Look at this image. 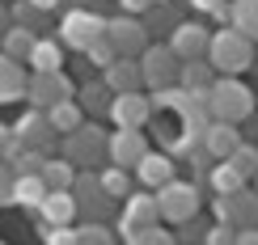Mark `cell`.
I'll return each instance as SVG.
<instances>
[{"label": "cell", "instance_id": "7bdbcfd3", "mask_svg": "<svg viewBox=\"0 0 258 245\" xmlns=\"http://www.w3.org/2000/svg\"><path fill=\"white\" fill-rule=\"evenodd\" d=\"M9 140H13V127H5V123H0V156H5V148H9Z\"/></svg>", "mask_w": 258, "mask_h": 245}, {"label": "cell", "instance_id": "7dc6e473", "mask_svg": "<svg viewBox=\"0 0 258 245\" xmlns=\"http://www.w3.org/2000/svg\"><path fill=\"white\" fill-rule=\"evenodd\" d=\"M254 186H258V174H254Z\"/></svg>", "mask_w": 258, "mask_h": 245}, {"label": "cell", "instance_id": "277c9868", "mask_svg": "<svg viewBox=\"0 0 258 245\" xmlns=\"http://www.w3.org/2000/svg\"><path fill=\"white\" fill-rule=\"evenodd\" d=\"M157 207H161V220H169V224H190L199 216V186L174 178L157 190Z\"/></svg>", "mask_w": 258, "mask_h": 245}, {"label": "cell", "instance_id": "74e56055", "mask_svg": "<svg viewBox=\"0 0 258 245\" xmlns=\"http://www.w3.org/2000/svg\"><path fill=\"white\" fill-rule=\"evenodd\" d=\"M13 182H17V169L0 156V203H13Z\"/></svg>", "mask_w": 258, "mask_h": 245}, {"label": "cell", "instance_id": "bcb514c9", "mask_svg": "<svg viewBox=\"0 0 258 245\" xmlns=\"http://www.w3.org/2000/svg\"><path fill=\"white\" fill-rule=\"evenodd\" d=\"M161 5H174V0H161Z\"/></svg>", "mask_w": 258, "mask_h": 245}, {"label": "cell", "instance_id": "9a60e30c", "mask_svg": "<svg viewBox=\"0 0 258 245\" xmlns=\"http://www.w3.org/2000/svg\"><path fill=\"white\" fill-rule=\"evenodd\" d=\"M72 195H77V207H81L89 220H102V216H106V207L114 203V199L106 195L102 178H93V174H77V182H72Z\"/></svg>", "mask_w": 258, "mask_h": 245}, {"label": "cell", "instance_id": "2e32d148", "mask_svg": "<svg viewBox=\"0 0 258 245\" xmlns=\"http://www.w3.org/2000/svg\"><path fill=\"white\" fill-rule=\"evenodd\" d=\"M26 85H30V63H21V59L0 51V106L26 102Z\"/></svg>", "mask_w": 258, "mask_h": 245}, {"label": "cell", "instance_id": "cb8c5ba5", "mask_svg": "<svg viewBox=\"0 0 258 245\" xmlns=\"http://www.w3.org/2000/svg\"><path fill=\"white\" fill-rule=\"evenodd\" d=\"M34 42H38L34 30H30V26H17V21H13V26L5 30V38H0V51L26 63V59H30V51H34Z\"/></svg>", "mask_w": 258, "mask_h": 245}, {"label": "cell", "instance_id": "30bf717a", "mask_svg": "<svg viewBox=\"0 0 258 245\" xmlns=\"http://www.w3.org/2000/svg\"><path fill=\"white\" fill-rule=\"evenodd\" d=\"M148 224H161V207H157V190H136V195L123 199V220H119V237L136 228H148Z\"/></svg>", "mask_w": 258, "mask_h": 245}, {"label": "cell", "instance_id": "7c38bea8", "mask_svg": "<svg viewBox=\"0 0 258 245\" xmlns=\"http://www.w3.org/2000/svg\"><path fill=\"white\" fill-rule=\"evenodd\" d=\"M106 38H110V47L119 51V55H136L148 47V30L136 21V13H123V17H110V26H106Z\"/></svg>", "mask_w": 258, "mask_h": 245}, {"label": "cell", "instance_id": "8d00e7d4", "mask_svg": "<svg viewBox=\"0 0 258 245\" xmlns=\"http://www.w3.org/2000/svg\"><path fill=\"white\" fill-rule=\"evenodd\" d=\"M85 59H89V63H98V68H106L110 59H119V51L110 47V38H102V42H93V47L85 51Z\"/></svg>", "mask_w": 258, "mask_h": 245}, {"label": "cell", "instance_id": "52a82bcc", "mask_svg": "<svg viewBox=\"0 0 258 245\" xmlns=\"http://www.w3.org/2000/svg\"><path fill=\"white\" fill-rule=\"evenodd\" d=\"M212 211H216V220H224V224L233 228H254L258 224V186H241L233 190V195H216V203H212Z\"/></svg>", "mask_w": 258, "mask_h": 245}, {"label": "cell", "instance_id": "e0dca14e", "mask_svg": "<svg viewBox=\"0 0 258 245\" xmlns=\"http://www.w3.org/2000/svg\"><path fill=\"white\" fill-rule=\"evenodd\" d=\"M102 80L110 85V93H127V89H144V72H140L136 55H119L102 68Z\"/></svg>", "mask_w": 258, "mask_h": 245}, {"label": "cell", "instance_id": "f6af8a7d", "mask_svg": "<svg viewBox=\"0 0 258 245\" xmlns=\"http://www.w3.org/2000/svg\"><path fill=\"white\" fill-rule=\"evenodd\" d=\"M34 5L42 9V13H51V9H59V0H34Z\"/></svg>", "mask_w": 258, "mask_h": 245}, {"label": "cell", "instance_id": "f35d334b", "mask_svg": "<svg viewBox=\"0 0 258 245\" xmlns=\"http://www.w3.org/2000/svg\"><path fill=\"white\" fill-rule=\"evenodd\" d=\"M47 245H77V228L72 224H47Z\"/></svg>", "mask_w": 258, "mask_h": 245}, {"label": "cell", "instance_id": "5b68a950", "mask_svg": "<svg viewBox=\"0 0 258 245\" xmlns=\"http://www.w3.org/2000/svg\"><path fill=\"white\" fill-rule=\"evenodd\" d=\"M63 156H68L77 169L102 165V156H106V131H102V127H93V123H81L77 131L63 135Z\"/></svg>", "mask_w": 258, "mask_h": 245}, {"label": "cell", "instance_id": "4fadbf2b", "mask_svg": "<svg viewBox=\"0 0 258 245\" xmlns=\"http://www.w3.org/2000/svg\"><path fill=\"white\" fill-rule=\"evenodd\" d=\"M114 119V127H144L148 114H153V98L140 89H127V93H114L110 98V110H106Z\"/></svg>", "mask_w": 258, "mask_h": 245}, {"label": "cell", "instance_id": "44dd1931", "mask_svg": "<svg viewBox=\"0 0 258 245\" xmlns=\"http://www.w3.org/2000/svg\"><path fill=\"white\" fill-rule=\"evenodd\" d=\"M26 63H30V72H55V68H63V38L59 42L55 38H38Z\"/></svg>", "mask_w": 258, "mask_h": 245}, {"label": "cell", "instance_id": "f1b7e54d", "mask_svg": "<svg viewBox=\"0 0 258 245\" xmlns=\"http://www.w3.org/2000/svg\"><path fill=\"white\" fill-rule=\"evenodd\" d=\"M110 98H114V93H110V85H106V80H93V85H85V89H81V106L89 114L110 110Z\"/></svg>", "mask_w": 258, "mask_h": 245}, {"label": "cell", "instance_id": "4316f807", "mask_svg": "<svg viewBox=\"0 0 258 245\" xmlns=\"http://www.w3.org/2000/svg\"><path fill=\"white\" fill-rule=\"evenodd\" d=\"M51 127H55V135H68V131H77V127L85 123V106L81 102H55V106H51Z\"/></svg>", "mask_w": 258, "mask_h": 245}, {"label": "cell", "instance_id": "b9f144b4", "mask_svg": "<svg viewBox=\"0 0 258 245\" xmlns=\"http://www.w3.org/2000/svg\"><path fill=\"white\" fill-rule=\"evenodd\" d=\"M237 245H258V224L254 228H237Z\"/></svg>", "mask_w": 258, "mask_h": 245}, {"label": "cell", "instance_id": "e575fe53", "mask_svg": "<svg viewBox=\"0 0 258 245\" xmlns=\"http://www.w3.org/2000/svg\"><path fill=\"white\" fill-rule=\"evenodd\" d=\"M9 13H13V21H17V26H30V30H34L38 21H42V9L34 5V0H17V5L9 9Z\"/></svg>", "mask_w": 258, "mask_h": 245}, {"label": "cell", "instance_id": "8fae6325", "mask_svg": "<svg viewBox=\"0 0 258 245\" xmlns=\"http://www.w3.org/2000/svg\"><path fill=\"white\" fill-rule=\"evenodd\" d=\"M51 135H55L51 114L38 110V106H30V110L17 119V127H13V140H17L21 148H38V152H47V148H51Z\"/></svg>", "mask_w": 258, "mask_h": 245}, {"label": "cell", "instance_id": "6da1fadb", "mask_svg": "<svg viewBox=\"0 0 258 245\" xmlns=\"http://www.w3.org/2000/svg\"><path fill=\"white\" fill-rule=\"evenodd\" d=\"M208 63L220 72V76H237V72H245L254 63V38L241 34L237 26L216 30L212 42H208Z\"/></svg>", "mask_w": 258, "mask_h": 245}, {"label": "cell", "instance_id": "d590c367", "mask_svg": "<svg viewBox=\"0 0 258 245\" xmlns=\"http://www.w3.org/2000/svg\"><path fill=\"white\" fill-rule=\"evenodd\" d=\"M203 245H237V228L224 224V220H216V224L203 232Z\"/></svg>", "mask_w": 258, "mask_h": 245}, {"label": "cell", "instance_id": "d4e9b609", "mask_svg": "<svg viewBox=\"0 0 258 245\" xmlns=\"http://www.w3.org/2000/svg\"><path fill=\"white\" fill-rule=\"evenodd\" d=\"M42 182H47V190H72L77 165H72L68 156H47V161H42Z\"/></svg>", "mask_w": 258, "mask_h": 245}, {"label": "cell", "instance_id": "484cf974", "mask_svg": "<svg viewBox=\"0 0 258 245\" xmlns=\"http://www.w3.org/2000/svg\"><path fill=\"white\" fill-rule=\"evenodd\" d=\"M208 186L216 190V195H233V190H241L245 186V178H241V169L229 161V156H224V161H216L208 169Z\"/></svg>", "mask_w": 258, "mask_h": 245}, {"label": "cell", "instance_id": "c3c4849f", "mask_svg": "<svg viewBox=\"0 0 258 245\" xmlns=\"http://www.w3.org/2000/svg\"><path fill=\"white\" fill-rule=\"evenodd\" d=\"M0 207H5V203H0Z\"/></svg>", "mask_w": 258, "mask_h": 245}, {"label": "cell", "instance_id": "4dcf8cb0", "mask_svg": "<svg viewBox=\"0 0 258 245\" xmlns=\"http://www.w3.org/2000/svg\"><path fill=\"white\" fill-rule=\"evenodd\" d=\"M102 186H106V195L110 199H127L132 195V178H127V169L123 165H114V169H102Z\"/></svg>", "mask_w": 258, "mask_h": 245}, {"label": "cell", "instance_id": "836d02e7", "mask_svg": "<svg viewBox=\"0 0 258 245\" xmlns=\"http://www.w3.org/2000/svg\"><path fill=\"white\" fill-rule=\"evenodd\" d=\"M42 161H47V152H38V148H21L13 156V169L17 174H42Z\"/></svg>", "mask_w": 258, "mask_h": 245}, {"label": "cell", "instance_id": "ab89813d", "mask_svg": "<svg viewBox=\"0 0 258 245\" xmlns=\"http://www.w3.org/2000/svg\"><path fill=\"white\" fill-rule=\"evenodd\" d=\"M190 5H195L199 13H216V17H229V5H224V0H190Z\"/></svg>", "mask_w": 258, "mask_h": 245}, {"label": "cell", "instance_id": "ee69618b", "mask_svg": "<svg viewBox=\"0 0 258 245\" xmlns=\"http://www.w3.org/2000/svg\"><path fill=\"white\" fill-rule=\"evenodd\" d=\"M9 26H13V13H9L5 5H0V38H5V30H9Z\"/></svg>", "mask_w": 258, "mask_h": 245}, {"label": "cell", "instance_id": "7a4b0ae2", "mask_svg": "<svg viewBox=\"0 0 258 245\" xmlns=\"http://www.w3.org/2000/svg\"><path fill=\"white\" fill-rule=\"evenodd\" d=\"M208 110H212V119H220V123H241V119L254 114V93L245 89L237 76H216L212 89H208Z\"/></svg>", "mask_w": 258, "mask_h": 245}, {"label": "cell", "instance_id": "d6986e66", "mask_svg": "<svg viewBox=\"0 0 258 245\" xmlns=\"http://www.w3.org/2000/svg\"><path fill=\"white\" fill-rule=\"evenodd\" d=\"M136 178H140V186H144V190H161L165 182H174V161L148 148V152H144V161L136 165Z\"/></svg>", "mask_w": 258, "mask_h": 245}, {"label": "cell", "instance_id": "3957f363", "mask_svg": "<svg viewBox=\"0 0 258 245\" xmlns=\"http://www.w3.org/2000/svg\"><path fill=\"white\" fill-rule=\"evenodd\" d=\"M106 26H110V21L89 13V9H72V13H63V21H59V38H63V47H72V51L85 55L93 42L106 38Z\"/></svg>", "mask_w": 258, "mask_h": 245}, {"label": "cell", "instance_id": "ffe728a7", "mask_svg": "<svg viewBox=\"0 0 258 245\" xmlns=\"http://www.w3.org/2000/svg\"><path fill=\"white\" fill-rule=\"evenodd\" d=\"M237 144H241L237 123H220V119H212V127L203 131V148H208V152L216 156V161H224V156H229Z\"/></svg>", "mask_w": 258, "mask_h": 245}, {"label": "cell", "instance_id": "8992f818", "mask_svg": "<svg viewBox=\"0 0 258 245\" xmlns=\"http://www.w3.org/2000/svg\"><path fill=\"white\" fill-rule=\"evenodd\" d=\"M178 68L182 59L174 55V47H157V42H148L144 51H140V72H144V89H165V85H178Z\"/></svg>", "mask_w": 258, "mask_h": 245}, {"label": "cell", "instance_id": "7402d4cb", "mask_svg": "<svg viewBox=\"0 0 258 245\" xmlns=\"http://www.w3.org/2000/svg\"><path fill=\"white\" fill-rule=\"evenodd\" d=\"M42 199H47V182H42V174H17V182H13V203L38 211Z\"/></svg>", "mask_w": 258, "mask_h": 245}, {"label": "cell", "instance_id": "603a6c76", "mask_svg": "<svg viewBox=\"0 0 258 245\" xmlns=\"http://www.w3.org/2000/svg\"><path fill=\"white\" fill-rule=\"evenodd\" d=\"M216 76H220V72L208 63V55H203V59H182V68H178V85H182V89H212Z\"/></svg>", "mask_w": 258, "mask_h": 245}, {"label": "cell", "instance_id": "5bb4252c", "mask_svg": "<svg viewBox=\"0 0 258 245\" xmlns=\"http://www.w3.org/2000/svg\"><path fill=\"white\" fill-rule=\"evenodd\" d=\"M208 42H212V30H203L199 21H178L174 34H169V47H174L178 59H203Z\"/></svg>", "mask_w": 258, "mask_h": 245}, {"label": "cell", "instance_id": "1f68e13d", "mask_svg": "<svg viewBox=\"0 0 258 245\" xmlns=\"http://www.w3.org/2000/svg\"><path fill=\"white\" fill-rule=\"evenodd\" d=\"M229 161L237 165V169H241V178L250 182V178L258 174V148H254V144H237V148L229 152Z\"/></svg>", "mask_w": 258, "mask_h": 245}, {"label": "cell", "instance_id": "ac0fdd59", "mask_svg": "<svg viewBox=\"0 0 258 245\" xmlns=\"http://www.w3.org/2000/svg\"><path fill=\"white\" fill-rule=\"evenodd\" d=\"M77 195L72 190H47V199L38 203V216H42V224H72L77 220Z\"/></svg>", "mask_w": 258, "mask_h": 245}, {"label": "cell", "instance_id": "9c48e42d", "mask_svg": "<svg viewBox=\"0 0 258 245\" xmlns=\"http://www.w3.org/2000/svg\"><path fill=\"white\" fill-rule=\"evenodd\" d=\"M148 152V135L144 127H114V135H106V156L123 169H136Z\"/></svg>", "mask_w": 258, "mask_h": 245}, {"label": "cell", "instance_id": "ba28073f", "mask_svg": "<svg viewBox=\"0 0 258 245\" xmlns=\"http://www.w3.org/2000/svg\"><path fill=\"white\" fill-rule=\"evenodd\" d=\"M72 80L63 76V68L55 72H30V85H26V102L38 106V110H51L55 102H68L72 98Z\"/></svg>", "mask_w": 258, "mask_h": 245}, {"label": "cell", "instance_id": "60d3db41", "mask_svg": "<svg viewBox=\"0 0 258 245\" xmlns=\"http://www.w3.org/2000/svg\"><path fill=\"white\" fill-rule=\"evenodd\" d=\"M123 5V13H148L153 5H161V0H119Z\"/></svg>", "mask_w": 258, "mask_h": 245}, {"label": "cell", "instance_id": "d6a6232c", "mask_svg": "<svg viewBox=\"0 0 258 245\" xmlns=\"http://www.w3.org/2000/svg\"><path fill=\"white\" fill-rule=\"evenodd\" d=\"M127 245H174V237H169L161 224H148V228H136V232H127L123 237Z\"/></svg>", "mask_w": 258, "mask_h": 245}, {"label": "cell", "instance_id": "f546056e", "mask_svg": "<svg viewBox=\"0 0 258 245\" xmlns=\"http://www.w3.org/2000/svg\"><path fill=\"white\" fill-rule=\"evenodd\" d=\"M77 245H119V237H114L102 220H85L77 228Z\"/></svg>", "mask_w": 258, "mask_h": 245}, {"label": "cell", "instance_id": "83f0119b", "mask_svg": "<svg viewBox=\"0 0 258 245\" xmlns=\"http://www.w3.org/2000/svg\"><path fill=\"white\" fill-rule=\"evenodd\" d=\"M229 26H237L241 34L258 42V0H233L229 5Z\"/></svg>", "mask_w": 258, "mask_h": 245}]
</instances>
